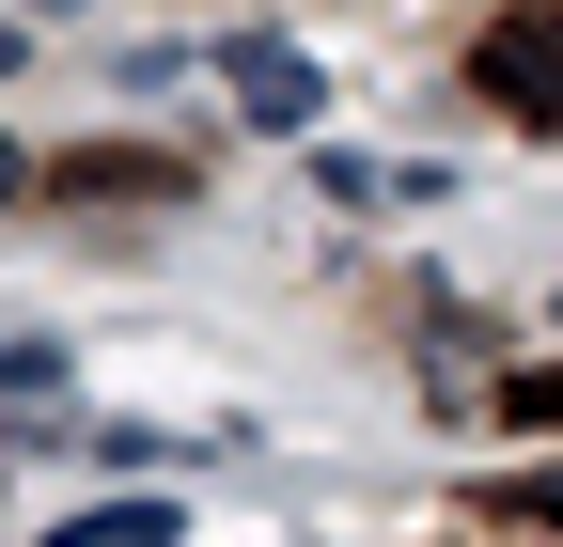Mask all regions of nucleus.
<instances>
[{
    "label": "nucleus",
    "mask_w": 563,
    "mask_h": 547,
    "mask_svg": "<svg viewBox=\"0 0 563 547\" xmlns=\"http://www.w3.org/2000/svg\"><path fill=\"white\" fill-rule=\"evenodd\" d=\"M220 79H235V110L266 125V142H313V110H329V79H313L298 32H220Z\"/></svg>",
    "instance_id": "1"
},
{
    "label": "nucleus",
    "mask_w": 563,
    "mask_h": 547,
    "mask_svg": "<svg viewBox=\"0 0 563 547\" xmlns=\"http://www.w3.org/2000/svg\"><path fill=\"white\" fill-rule=\"evenodd\" d=\"M47 547H173V501H95V516H63Z\"/></svg>",
    "instance_id": "2"
},
{
    "label": "nucleus",
    "mask_w": 563,
    "mask_h": 547,
    "mask_svg": "<svg viewBox=\"0 0 563 547\" xmlns=\"http://www.w3.org/2000/svg\"><path fill=\"white\" fill-rule=\"evenodd\" d=\"M0 391H63V345H16L0 328Z\"/></svg>",
    "instance_id": "3"
},
{
    "label": "nucleus",
    "mask_w": 563,
    "mask_h": 547,
    "mask_svg": "<svg viewBox=\"0 0 563 547\" xmlns=\"http://www.w3.org/2000/svg\"><path fill=\"white\" fill-rule=\"evenodd\" d=\"M517 516H563V469H532V485H517Z\"/></svg>",
    "instance_id": "4"
},
{
    "label": "nucleus",
    "mask_w": 563,
    "mask_h": 547,
    "mask_svg": "<svg viewBox=\"0 0 563 547\" xmlns=\"http://www.w3.org/2000/svg\"><path fill=\"white\" fill-rule=\"evenodd\" d=\"M16 172H32V157H16V142H0V203H16Z\"/></svg>",
    "instance_id": "5"
},
{
    "label": "nucleus",
    "mask_w": 563,
    "mask_h": 547,
    "mask_svg": "<svg viewBox=\"0 0 563 547\" xmlns=\"http://www.w3.org/2000/svg\"><path fill=\"white\" fill-rule=\"evenodd\" d=\"M16 16H79V0H16Z\"/></svg>",
    "instance_id": "6"
},
{
    "label": "nucleus",
    "mask_w": 563,
    "mask_h": 547,
    "mask_svg": "<svg viewBox=\"0 0 563 547\" xmlns=\"http://www.w3.org/2000/svg\"><path fill=\"white\" fill-rule=\"evenodd\" d=\"M0 79H16V32H0Z\"/></svg>",
    "instance_id": "7"
}]
</instances>
